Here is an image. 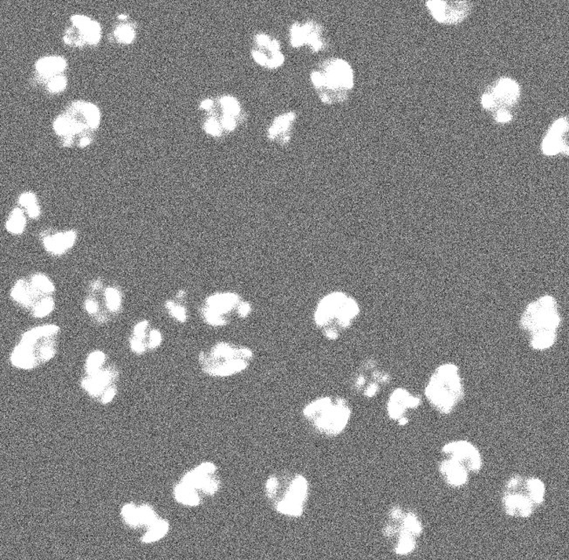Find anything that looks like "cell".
<instances>
[{"label":"cell","instance_id":"cell-1","mask_svg":"<svg viewBox=\"0 0 569 560\" xmlns=\"http://www.w3.org/2000/svg\"><path fill=\"white\" fill-rule=\"evenodd\" d=\"M355 67L348 59L330 56L318 61L309 74V82L320 103L340 107L352 99L356 89Z\"/></svg>","mask_w":569,"mask_h":560},{"label":"cell","instance_id":"cell-2","mask_svg":"<svg viewBox=\"0 0 569 560\" xmlns=\"http://www.w3.org/2000/svg\"><path fill=\"white\" fill-rule=\"evenodd\" d=\"M361 315L358 300L344 291L335 290L320 298L313 311V325L324 339L340 341L355 326Z\"/></svg>","mask_w":569,"mask_h":560},{"label":"cell","instance_id":"cell-3","mask_svg":"<svg viewBox=\"0 0 569 560\" xmlns=\"http://www.w3.org/2000/svg\"><path fill=\"white\" fill-rule=\"evenodd\" d=\"M310 493L308 479L300 472L280 471L265 479V499L276 514L284 518H301L308 507Z\"/></svg>","mask_w":569,"mask_h":560},{"label":"cell","instance_id":"cell-4","mask_svg":"<svg viewBox=\"0 0 569 560\" xmlns=\"http://www.w3.org/2000/svg\"><path fill=\"white\" fill-rule=\"evenodd\" d=\"M301 416L315 434L334 439L348 431L352 421L353 407L344 395H323L306 403Z\"/></svg>","mask_w":569,"mask_h":560},{"label":"cell","instance_id":"cell-5","mask_svg":"<svg viewBox=\"0 0 569 560\" xmlns=\"http://www.w3.org/2000/svg\"><path fill=\"white\" fill-rule=\"evenodd\" d=\"M561 324L556 298L543 295L530 302L521 314L519 326L535 351L549 350L556 343Z\"/></svg>","mask_w":569,"mask_h":560},{"label":"cell","instance_id":"cell-6","mask_svg":"<svg viewBox=\"0 0 569 560\" xmlns=\"http://www.w3.org/2000/svg\"><path fill=\"white\" fill-rule=\"evenodd\" d=\"M546 486L537 476L524 474L510 476L503 485L501 507L510 518L532 517L545 504Z\"/></svg>","mask_w":569,"mask_h":560},{"label":"cell","instance_id":"cell-7","mask_svg":"<svg viewBox=\"0 0 569 560\" xmlns=\"http://www.w3.org/2000/svg\"><path fill=\"white\" fill-rule=\"evenodd\" d=\"M425 398L430 408L441 416H450L465 395L464 380L459 367L452 362L441 363L427 380Z\"/></svg>","mask_w":569,"mask_h":560},{"label":"cell","instance_id":"cell-8","mask_svg":"<svg viewBox=\"0 0 569 560\" xmlns=\"http://www.w3.org/2000/svg\"><path fill=\"white\" fill-rule=\"evenodd\" d=\"M101 112L96 104L84 100L71 101L65 110L54 119L53 128L61 138L62 146H80L86 138L93 139V134L99 128Z\"/></svg>","mask_w":569,"mask_h":560},{"label":"cell","instance_id":"cell-9","mask_svg":"<svg viewBox=\"0 0 569 560\" xmlns=\"http://www.w3.org/2000/svg\"><path fill=\"white\" fill-rule=\"evenodd\" d=\"M425 532L420 516L411 509L395 504L387 512L382 533L397 556H408L417 550Z\"/></svg>","mask_w":569,"mask_h":560},{"label":"cell","instance_id":"cell-10","mask_svg":"<svg viewBox=\"0 0 569 560\" xmlns=\"http://www.w3.org/2000/svg\"><path fill=\"white\" fill-rule=\"evenodd\" d=\"M60 327L45 325L27 331L11 355L12 364L18 369L30 370L41 363L49 362L57 350Z\"/></svg>","mask_w":569,"mask_h":560},{"label":"cell","instance_id":"cell-11","mask_svg":"<svg viewBox=\"0 0 569 560\" xmlns=\"http://www.w3.org/2000/svg\"><path fill=\"white\" fill-rule=\"evenodd\" d=\"M254 359L253 349L246 345L218 341L208 351H202L199 362L203 372L215 378L237 376L249 369Z\"/></svg>","mask_w":569,"mask_h":560},{"label":"cell","instance_id":"cell-12","mask_svg":"<svg viewBox=\"0 0 569 560\" xmlns=\"http://www.w3.org/2000/svg\"><path fill=\"white\" fill-rule=\"evenodd\" d=\"M288 42L292 49H306L312 54L325 53L331 47L325 25L315 19L292 22L288 27Z\"/></svg>","mask_w":569,"mask_h":560},{"label":"cell","instance_id":"cell-13","mask_svg":"<svg viewBox=\"0 0 569 560\" xmlns=\"http://www.w3.org/2000/svg\"><path fill=\"white\" fill-rule=\"evenodd\" d=\"M254 63L268 71H276L286 63L280 39L268 32H258L251 39L250 50Z\"/></svg>","mask_w":569,"mask_h":560},{"label":"cell","instance_id":"cell-14","mask_svg":"<svg viewBox=\"0 0 569 560\" xmlns=\"http://www.w3.org/2000/svg\"><path fill=\"white\" fill-rule=\"evenodd\" d=\"M392 380L390 374L379 369L374 359H368L361 364L352 378V388L363 397L372 399L380 394L382 388Z\"/></svg>","mask_w":569,"mask_h":560},{"label":"cell","instance_id":"cell-15","mask_svg":"<svg viewBox=\"0 0 569 560\" xmlns=\"http://www.w3.org/2000/svg\"><path fill=\"white\" fill-rule=\"evenodd\" d=\"M422 403L423 398L420 395H414L406 388H396L387 399V416L399 426H406L410 421L408 414L420 408Z\"/></svg>","mask_w":569,"mask_h":560},{"label":"cell","instance_id":"cell-16","mask_svg":"<svg viewBox=\"0 0 569 560\" xmlns=\"http://www.w3.org/2000/svg\"><path fill=\"white\" fill-rule=\"evenodd\" d=\"M442 457L451 458L465 466L472 475L479 474L482 471L484 459L477 447L468 440H454L442 446L440 450Z\"/></svg>","mask_w":569,"mask_h":560},{"label":"cell","instance_id":"cell-17","mask_svg":"<svg viewBox=\"0 0 569 560\" xmlns=\"http://www.w3.org/2000/svg\"><path fill=\"white\" fill-rule=\"evenodd\" d=\"M181 482L208 497L216 495L221 488L218 467L213 462H204L199 464L185 474Z\"/></svg>","mask_w":569,"mask_h":560},{"label":"cell","instance_id":"cell-18","mask_svg":"<svg viewBox=\"0 0 569 560\" xmlns=\"http://www.w3.org/2000/svg\"><path fill=\"white\" fill-rule=\"evenodd\" d=\"M425 7L434 20L443 25H457L469 16L473 9L470 1H444L428 0Z\"/></svg>","mask_w":569,"mask_h":560},{"label":"cell","instance_id":"cell-19","mask_svg":"<svg viewBox=\"0 0 569 560\" xmlns=\"http://www.w3.org/2000/svg\"><path fill=\"white\" fill-rule=\"evenodd\" d=\"M492 98V110L498 111L501 109L508 110L517 103L520 96V86L514 79L511 78H501L491 86L487 92Z\"/></svg>","mask_w":569,"mask_h":560},{"label":"cell","instance_id":"cell-20","mask_svg":"<svg viewBox=\"0 0 569 560\" xmlns=\"http://www.w3.org/2000/svg\"><path fill=\"white\" fill-rule=\"evenodd\" d=\"M297 119L298 115L294 110L284 111L275 115L266 131L268 139L286 146L291 141Z\"/></svg>","mask_w":569,"mask_h":560},{"label":"cell","instance_id":"cell-21","mask_svg":"<svg viewBox=\"0 0 569 560\" xmlns=\"http://www.w3.org/2000/svg\"><path fill=\"white\" fill-rule=\"evenodd\" d=\"M542 152L546 155H556L559 153L568 155V121L560 118L553 123L543 139Z\"/></svg>","mask_w":569,"mask_h":560},{"label":"cell","instance_id":"cell-22","mask_svg":"<svg viewBox=\"0 0 569 560\" xmlns=\"http://www.w3.org/2000/svg\"><path fill=\"white\" fill-rule=\"evenodd\" d=\"M437 472L442 481L452 489H461L468 485L473 476L458 462L442 456L437 464Z\"/></svg>","mask_w":569,"mask_h":560},{"label":"cell","instance_id":"cell-23","mask_svg":"<svg viewBox=\"0 0 569 560\" xmlns=\"http://www.w3.org/2000/svg\"><path fill=\"white\" fill-rule=\"evenodd\" d=\"M68 68V61L61 56H47L39 58L35 63V75L32 84L42 85L47 79L64 75Z\"/></svg>","mask_w":569,"mask_h":560},{"label":"cell","instance_id":"cell-24","mask_svg":"<svg viewBox=\"0 0 569 560\" xmlns=\"http://www.w3.org/2000/svg\"><path fill=\"white\" fill-rule=\"evenodd\" d=\"M11 296H12L14 301L20 304L22 307L32 310V308H34L39 301H42L43 299H45V298L49 297L50 295L42 293L37 287L32 285L31 280L30 281H27V280L22 279L18 280L15 285L13 286L12 292H11Z\"/></svg>","mask_w":569,"mask_h":560},{"label":"cell","instance_id":"cell-25","mask_svg":"<svg viewBox=\"0 0 569 560\" xmlns=\"http://www.w3.org/2000/svg\"><path fill=\"white\" fill-rule=\"evenodd\" d=\"M118 373L114 367L101 369L97 373L84 378L82 386L91 396L97 397L104 394L106 389L118 378Z\"/></svg>","mask_w":569,"mask_h":560},{"label":"cell","instance_id":"cell-26","mask_svg":"<svg viewBox=\"0 0 569 560\" xmlns=\"http://www.w3.org/2000/svg\"><path fill=\"white\" fill-rule=\"evenodd\" d=\"M242 301V298L238 293L231 292L217 293L207 297L204 307L209 308L210 310L216 312L222 317L228 319L227 315L231 314L232 311H237Z\"/></svg>","mask_w":569,"mask_h":560},{"label":"cell","instance_id":"cell-27","mask_svg":"<svg viewBox=\"0 0 569 560\" xmlns=\"http://www.w3.org/2000/svg\"><path fill=\"white\" fill-rule=\"evenodd\" d=\"M70 20L72 25L78 29L86 45L94 46L100 43L102 30L99 22L82 14H75Z\"/></svg>","mask_w":569,"mask_h":560},{"label":"cell","instance_id":"cell-28","mask_svg":"<svg viewBox=\"0 0 569 560\" xmlns=\"http://www.w3.org/2000/svg\"><path fill=\"white\" fill-rule=\"evenodd\" d=\"M76 241V232L68 231L54 235L46 236L43 239L44 247L47 252L54 255H61L74 246Z\"/></svg>","mask_w":569,"mask_h":560},{"label":"cell","instance_id":"cell-29","mask_svg":"<svg viewBox=\"0 0 569 560\" xmlns=\"http://www.w3.org/2000/svg\"><path fill=\"white\" fill-rule=\"evenodd\" d=\"M174 497L177 503L186 507H195L201 504L202 499L198 490L180 482L174 488Z\"/></svg>","mask_w":569,"mask_h":560},{"label":"cell","instance_id":"cell-30","mask_svg":"<svg viewBox=\"0 0 569 560\" xmlns=\"http://www.w3.org/2000/svg\"><path fill=\"white\" fill-rule=\"evenodd\" d=\"M137 24L134 22L123 21L113 31L112 39L122 45L132 44L137 37Z\"/></svg>","mask_w":569,"mask_h":560},{"label":"cell","instance_id":"cell-31","mask_svg":"<svg viewBox=\"0 0 569 560\" xmlns=\"http://www.w3.org/2000/svg\"><path fill=\"white\" fill-rule=\"evenodd\" d=\"M169 530V522L165 519L159 518L158 521L149 527L147 533L142 537L141 540L144 544L155 543V542L163 539L167 535Z\"/></svg>","mask_w":569,"mask_h":560},{"label":"cell","instance_id":"cell-32","mask_svg":"<svg viewBox=\"0 0 569 560\" xmlns=\"http://www.w3.org/2000/svg\"><path fill=\"white\" fill-rule=\"evenodd\" d=\"M27 220L24 215L23 210L20 208L14 209L6 224V230L10 234L19 235L25 231Z\"/></svg>","mask_w":569,"mask_h":560},{"label":"cell","instance_id":"cell-33","mask_svg":"<svg viewBox=\"0 0 569 560\" xmlns=\"http://www.w3.org/2000/svg\"><path fill=\"white\" fill-rule=\"evenodd\" d=\"M138 516H139L140 527H145L147 529L159 519L154 509L147 504L138 507Z\"/></svg>","mask_w":569,"mask_h":560},{"label":"cell","instance_id":"cell-34","mask_svg":"<svg viewBox=\"0 0 569 560\" xmlns=\"http://www.w3.org/2000/svg\"><path fill=\"white\" fill-rule=\"evenodd\" d=\"M106 361V355L104 352L94 351L91 352L86 362V372L87 376H91L102 369Z\"/></svg>","mask_w":569,"mask_h":560},{"label":"cell","instance_id":"cell-35","mask_svg":"<svg viewBox=\"0 0 569 560\" xmlns=\"http://www.w3.org/2000/svg\"><path fill=\"white\" fill-rule=\"evenodd\" d=\"M43 86L45 87L47 93L50 94H59L64 92L65 89H67V76L64 75H57L56 77L47 79V81L44 83Z\"/></svg>","mask_w":569,"mask_h":560},{"label":"cell","instance_id":"cell-36","mask_svg":"<svg viewBox=\"0 0 569 560\" xmlns=\"http://www.w3.org/2000/svg\"><path fill=\"white\" fill-rule=\"evenodd\" d=\"M122 516L124 521L131 528H140L139 516H138V507L135 504H127L122 509Z\"/></svg>","mask_w":569,"mask_h":560},{"label":"cell","instance_id":"cell-37","mask_svg":"<svg viewBox=\"0 0 569 560\" xmlns=\"http://www.w3.org/2000/svg\"><path fill=\"white\" fill-rule=\"evenodd\" d=\"M105 301L109 311L118 312L122 305L121 293L114 287H108L105 291Z\"/></svg>","mask_w":569,"mask_h":560},{"label":"cell","instance_id":"cell-38","mask_svg":"<svg viewBox=\"0 0 569 560\" xmlns=\"http://www.w3.org/2000/svg\"><path fill=\"white\" fill-rule=\"evenodd\" d=\"M201 314L204 322L211 326L222 327L227 326L229 324L228 319L222 317L220 314H216V312L210 310L209 308L206 307H203Z\"/></svg>","mask_w":569,"mask_h":560},{"label":"cell","instance_id":"cell-39","mask_svg":"<svg viewBox=\"0 0 569 560\" xmlns=\"http://www.w3.org/2000/svg\"><path fill=\"white\" fill-rule=\"evenodd\" d=\"M54 300L52 297H46L39 301L32 310V314L35 318H44L54 311Z\"/></svg>","mask_w":569,"mask_h":560},{"label":"cell","instance_id":"cell-40","mask_svg":"<svg viewBox=\"0 0 569 560\" xmlns=\"http://www.w3.org/2000/svg\"><path fill=\"white\" fill-rule=\"evenodd\" d=\"M30 280L32 285L37 287L39 290H41L42 293L47 294V295H51L56 290L53 282L45 274H35Z\"/></svg>","mask_w":569,"mask_h":560},{"label":"cell","instance_id":"cell-41","mask_svg":"<svg viewBox=\"0 0 569 560\" xmlns=\"http://www.w3.org/2000/svg\"><path fill=\"white\" fill-rule=\"evenodd\" d=\"M204 130L206 134L213 137H220L224 134V130L216 119L207 116L204 122Z\"/></svg>","mask_w":569,"mask_h":560},{"label":"cell","instance_id":"cell-42","mask_svg":"<svg viewBox=\"0 0 569 560\" xmlns=\"http://www.w3.org/2000/svg\"><path fill=\"white\" fill-rule=\"evenodd\" d=\"M165 307L169 310L170 314L177 321L184 323L187 321V312L182 305L175 304L173 300H168Z\"/></svg>","mask_w":569,"mask_h":560},{"label":"cell","instance_id":"cell-43","mask_svg":"<svg viewBox=\"0 0 569 560\" xmlns=\"http://www.w3.org/2000/svg\"><path fill=\"white\" fill-rule=\"evenodd\" d=\"M149 322L148 321H142L138 322L136 326H134L133 329V336L134 337L137 338V339L144 341L146 343H148V338H149Z\"/></svg>","mask_w":569,"mask_h":560},{"label":"cell","instance_id":"cell-44","mask_svg":"<svg viewBox=\"0 0 569 560\" xmlns=\"http://www.w3.org/2000/svg\"><path fill=\"white\" fill-rule=\"evenodd\" d=\"M130 345L131 350L136 352L137 355L144 354L148 349V343H146V341L137 339V338L134 336H131Z\"/></svg>","mask_w":569,"mask_h":560},{"label":"cell","instance_id":"cell-45","mask_svg":"<svg viewBox=\"0 0 569 560\" xmlns=\"http://www.w3.org/2000/svg\"><path fill=\"white\" fill-rule=\"evenodd\" d=\"M163 341L162 333L158 329L149 331L148 338V348L156 349L161 345Z\"/></svg>","mask_w":569,"mask_h":560},{"label":"cell","instance_id":"cell-46","mask_svg":"<svg viewBox=\"0 0 569 560\" xmlns=\"http://www.w3.org/2000/svg\"><path fill=\"white\" fill-rule=\"evenodd\" d=\"M20 205L23 206L25 210L30 208L32 206L38 205L37 198L32 192H25L21 194L19 198Z\"/></svg>","mask_w":569,"mask_h":560},{"label":"cell","instance_id":"cell-47","mask_svg":"<svg viewBox=\"0 0 569 560\" xmlns=\"http://www.w3.org/2000/svg\"><path fill=\"white\" fill-rule=\"evenodd\" d=\"M251 305L249 302L247 301H242L239 305L238 309H237V314L239 315L240 319H246L251 314Z\"/></svg>","mask_w":569,"mask_h":560},{"label":"cell","instance_id":"cell-48","mask_svg":"<svg viewBox=\"0 0 569 560\" xmlns=\"http://www.w3.org/2000/svg\"><path fill=\"white\" fill-rule=\"evenodd\" d=\"M495 120L496 122L499 123L509 122L512 121L513 115L510 114L508 110L501 109V110L496 111Z\"/></svg>","mask_w":569,"mask_h":560},{"label":"cell","instance_id":"cell-49","mask_svg":"<svg viewBox=\"0 0 569 560\" xmlns=\"http://www.w3.org/2000/svg\"><path fill=\"white\" fill-rule=\"evenodd\" d=\"M116 395V388L115 387H109L108 388L106 389L104 394H102L101 397V403L104 405H107L112 402V400L115 398Z\"/></svg>","mask_w":569,"mask_h":560},{"label":"cell","instance_id":"cell-50","mask_svg":"<svg viewBox=\"0 0 569 560\" xmlns=\"http://www.w3.org/2000/svg\"><path fill=\"white\" fill-rule=\"evenodd\" d=\"M86 310L90 314H96L98 310H99V305H98L96 300L92 299L87 300L85 303Z\"/></svg>","mask_w":569,"mask_h":560},{"label":"cell","instance_id":"cell-51","mask_svg":"<svg viewBox=\"0 0 569 560\" xmlns=\"http://www.w3.org/2000/svg\"><path fill=\"white\" fill-rule=\"evenodd\" d=\"M27 212L28 216L30 217L31 218H37L39 216V214H41V209H39L38 205H36L27 209Z\"/></svg>","mask_w":569,"mask_h":560},{"label":"cell","instance_id":"cell-52","mask_svg":"<svg viewBox=\"0 0 569 560\" xmlns=\"http://www.w3.org/2000/svg\"><path fill=\"white\" fill-rule=\"evenodd\" d=\"M101 287V283L99 281V280H97V281L94 282L92 285V288L94 290H99Z\"/></svg>","mask_w":569,"mask_h":560},{"label":"cell","instance_id":"cell-53","mask_svg":"<svg viewBox=\"0 0 569 560\" xmlns=\"http://www.w3.org/2000/svg\"><path fill=\"white\" fill-rule=\"evenodd\" d=\"M127 19H129V16H127V14H120V15H118V20L121 21H127Z\"/></svg>","mask_w":569,"mask_h":560},{"label":"cell","instance_id":"cell-54","mask_svg":"<svg viewBox=\"0 0 569 560\" xmlns=\"http://www.w3.org/2000/svg\"><path fill=\"white\" fill-rule=\"evenodd\" d=\"M185 295V292L183 290L180 291V292H178V293L177 294V297L178 298V299H182V298H184Z\"/></svg>","mask_w":569,"mask_h":560}]
</instances>
